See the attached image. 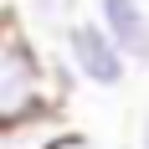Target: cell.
Here are the masks:
<instances>
[{"mask_svg":"<svg viewBox=\"0 0 149 149\" xmlns=\"http://www.w3.org/2000/svg\"><path fill=\"white\" fill-rule=\"evenodd\" d=\"M57 149H93V139H88V134H77V129H67V134L57 139Z\"/></svg>","mask_w":149,"mask_h":149,"instance_id":"6","label":"cell"},{"mask_svg":"<svg viewBox=\"0 0 149 149\" xmlns=\"http://www.w3.org/2000/svg\"><path fill=\"white\" fill-rule=\"evenodd\" d=\"M93 15L123 46V57L149 72V5L144 0H93Z\"/></svg>","mask_w":149,"mask_h":149,"instance_id":"3","label":"cell"},{"mask_svg":"<svg viewBox=\"0 0 149 149\" xmlns=\"http://www.w3.org/2000/svg\"><path fill=\"white\" fill-rule=\"evenodd\" d=\"M62 134H67L62 108H41V113H31V118L0 123V149H57Z\"/></svg>","mask_w":149,"mask_h":149,"instance_id":"4","label":"cell"},{"mask_svg":"<svg viewBox=\"0 0 149 149\" xmlns=\"http://www.w3.org/2000/svg\"><path fill=\"white\" fill-rule=\"evenodd\" d=\"M139 149H149V113L139 118Z\"/></svg>","mask_w":149,"mask_h":149,"instance_id":"7","label":"cell"},{"mask_svg":"<svg viewBox=\"0 0 149 149\" xmlns=\"http://www.w3.org/2000/svg\"><path fill=\"white\" fill-rule=\"evenodd\" d=\"M62 62H67V72L77 82H88L98 93H118L134 72V62L123 57V46L108 36V26L98 15H77L67 36H62Z\"/></svg>","mask_w":149,"mask_h":149,"instance_id":"2","label":"cell"},{"mask_svg":"<svg viewBox=\"0 0 149 149\" xmlns=\"http://www.w3.org/2000/svg\"><path fill=\"white\" fill-rule=\"evenodd\" d=\"M67 62L41 57V46L26 36V21L10 15L5 21V36H0V123L31 118L41 108H62V93H67Z\"/></svg>","mask_w":149,"mask_h":149,"instance_id":"1","label":"cell"},{"mask_svg":"<svg viewBox=\"0 0 149 149\" xmlns=\"http://www.w3.org/2000/svg\"><path fill=\"white\" fill-rule=\"evenodd\" d=\"M31 10H36V21H41L46 31H57V36H67V26H72V0H31Z\"/></svg>","mask_w":149,"mask_h":149,"instance_id":"5","label":"cell"}]
</instances>
